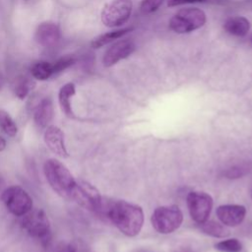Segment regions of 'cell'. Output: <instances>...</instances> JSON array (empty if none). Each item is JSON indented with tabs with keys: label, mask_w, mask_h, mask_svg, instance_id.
<instances>
[{
	"label": "cell",
	"mask_w": 252,
	"mask_h": 252,
	"mask_svg": "<svg viewBox=\"0 0 252 252\" xmlns=\"http://www.w3.org/2000/svg\"><path fill=\"white\" fill-rule=\"evenodd\" d=\"M99 213L127 236H136L143 227L144 212L138 205L122 200L104 202L102 199Z\"/></svg>",
	"instance_id": "cell-1"
},
{
	"label": "cell",
	"mask_w": 252,
	"mask_h": 252,
	"mask_svg": "<svg viewBox=\"0 0 252 252\" xmlns=\"http://www.w3.org/2000/svg\"><path fill=\"white\" fill-rule=\"evenodd\" d=\"M43 171L51 188L60 196L70 199L77 180L69 169L58 159L49 158L44 163Z\"/></svg>",
	"instance_id": "cell-2"
},
{
	"label": "cell",
	"mask_w": 252,
	"mask_h": 252,
	"mask_svg": "<svg viewBox=\"0 0 252 252\" xmlns=\"http://www.w3.org/2000/svg\"><path fill=\"white\" fill-rule=\"evenodd\" d=\"M153 227L161 234H168L176 230L183 221V214L178 206L169 205L158 207L152 214Z\"/></svg>",
	"instance_id": "cell-3"
},
{
	"label": "cell",
	"mask_w": 252,
	"mask_h": 252,
	"mask_svg": "<svg viewBox=\"0 0 252 252\" xmlns=\"http://www.w3.org/2000/svg\"><path fill=\"white\" fill-rule=\"evenodd\" d=\"M206 14L199 8L179 10L169 21V28L176 33H187L202 28L206 23Z\"/></svg>",
	"instance_id": "cell-4"
},
{
	"label": "cell",
	"mask_w": 252,
	"mask_h": 252,
	"mask_svg": "<svg viewBox=\"0 0 252 252\" xmlns=\"http://www.w3.org/2000/svg\"><path fill=\"white\" fill-rule=\"evenodd\" d=\"M23 228L32 237L38 239L42 245H47L51 238L50 223L42 210L30 211L22 220Z\"/></svg>",
	"instance_id": "cell-5"
},
{
	"label": "cell",
	"mask_w": 252,
	"mask_h": 252,
	"mask_svg": "<svg viewBox=\"0 0 252 252\" xmlns=\"http://www.w3.org/2000/svg\"><path fill=\"white\" fill-rule=\"evenodd\" d=\"M1 199L8 211L16 217H23L32 208V200L29 193L18 185L6 188L1 195Z\"/></svg>",
	"instance_id": "cell-6"
},
{
	"label": "cell",
	"mask_w": 252,
	"mask_h": 252,
	"mask_svg": "<svg viewBox=\"0 0 252 252\" xmlns=\"http://www.w3.org/2000/svg\"><path fill=\"white\" fill-rule=\"evenodd\" d=\"M132 0H112L101 11V22L108 28H115L125 24L131 16Z\"/></svg>",
	"instance_id": "cell-7"
},
{
	"label": "cell",
	"mask_w": 252,
	"mask_h": 252,
	"mask_svg": "<svg viewBox=\"0 0 252 252\" xmlns=\"http://www.w3.org/2000/svg\"><path fill=\"white\" fill-rule=\"evenodd\" d=\"M70 199L76 201L82 207L97 213L102 204V197L98 190L89 182L83 180L76 181Z\"/></svg>",
	"instance_id": "cell-8"
},
{
	"label": "cell",
	"mask_w": 252,
	"mask_h": 252,
	"mask_svg": "<svg viewBox=\"0 0 252 252\" xmlns=\"http://www.w3.org/2000/svg\"><path fill=\"white\" fill-rule=\"evenodd\" d=\"M187 207L191 219L198 224L206 221L213 208V198L205 192L192 191L187 195Z\"/></svg>",
	"instance_id": "cell-9"
},
{
	"label": "cell",
	"mask_w": 252,
	"mask_h": 252,
	"mask_svg": "<svg viewBox=\"0 0 252 252\" xmlns=\"http://www.w3.org/2000/svg\"><path fill=\"white\" fill-rule=\"evenodd\" d=\"M136 45L132 40L122 39L112 44L104 53L102 63L105 67H111L118 61L127 58L135 51Z\"/></svg>",
	"instance_id": "cell-10"
},
{
	"label": "cell",
	"mask_w": 252,
	"mask_h": 252,
	"mask_svg": "<svg viewBox=\"0 0 252 252\" xmlns=\"http://www.w3.org/2000/svg\"><path fill=\"white\" fill-rule=\"evenodd\" d=\"M217 216L225 226H237L243 221L246 216V208L242 205L235 204L220 205L217 208Z\"/></svg>",
	"instance_id": "cell-11"
},
{
	"label": "cell",
	"mask_w": 252,
	"mask_h": 252,
	"mask_svg": "<svg viewBox=\"0 0 252 252\" xmlns=\"http://www.w3.org/2000/svg\"><path fill=\"white\" fill-rule=\"evenodd\" d=\"M34 38L39 45L43 47H52L59 42L61 32L55 23L44 22L37 27Z\"/></svg>",
	"instance_id": "cell-12"
},
{
	"label": "cell",
	"mask_w": 252,
	"mask_h": 252,
	"mask_svg": "<svg viewBox=\"0 0 252 252\" xmlns=\"http://www.w3.org/2000/svg\"><path fill=\"white\" fill-rule=\"evenodd\" d=\"M43 138L47 148L51 152L62 158H66L68 156L67 149L65 146L64 133L60 128L54 125L46 127Z\"/></svg>",
	"instance_id": "cell-13"
},
{
	"label": "cell",
	"mask_w": 252,
	"mask_h": 252,
	"mask_svg": "<svg viewBox=\"0 0 252 252\" xmlns=\"http://www.w3.org/2000/svg\"><path fill=\"white\" fill-rule=\"evenodd\" d=\"M53 103L49 97H44L39 101L34 110V122L39 128L48 127L53 118Z\"/></svg>",
	"instance_id": "cell-14"
},
{
	"label": "cell",
	"mask_w": 252,
	"mask_h": 252,
	"mask_svg": "<svg viewBox=\"0 0 252 252\" xmlns=\"http://www.w3.org/2000/svg\"><path fill=\"white\" fill-rule=\"evenodd\" d=\"M223 29L232 35L244 36L250 30V23L244 17H230L224 22Z\"/></svg>",
	"instance_id": "cell-15"
},
{
	"label": "cell",
	"mask_w": 252,
	"mask_h": 252,
	"mask_svg": "<svg viewBox=\"0 0 252 252\" xmlns=\"http://www.w3.org/2000/svg\"><path fill=\"white\" fill-rule=\"evenodd\" d=\"M75 92H76L75 85L72 83H67L60 89L58 94V100H59L60 107L64 112V114L68 117L74 116L72 106H71V98L75 94Z\"/></svg>",
	"instance_id": "cell-16"
},
{
	"label": "cell",
	"mask_w": 252,
	"mask_h": 252,
	"mask_svg": "<svg viewBox=\"0 0 252 252\" xmlns=\"http://www.w3.org/2000/svg\"><path fill=\"white\" fill-rule=\"evenodd\" d=\"M200 229L213 237H218V238H223L229 235V230L226 228V226L222 223H220L215 220H206L202 223L199 224Z\"/></svg>",
	"instance_id": "cell-17"
},
{
	"label": "cell",
	"mask_w": 252,
	"mask_h": 252,
	"mask_svg": "<svg viewBox=\"0 0 252 252\" xmlns=\"http://www.w3.org/2000/svg\"><path fill=\"white\" fill-rule=\"evenodd\" d=\"M133 30V28H124V29H120V30H115L103 34H100L98 36H96L93 41H92V46L94 48H99L105 44H108L109 42L122 37L124 34H126L127 32H131Z\"/></svg>",
	"instance_id": "cell-18"
},
{
	"label": "cell",
	"mask_w": 252,
	"mask_h": 252,
	"mask_svg": "<svg viewBox=\"0 0 252 252\" xmlns=\"http://www.w3.org/2000/svg\"><path fill=\"white\" fill-rule=\"evenodd\" d=\"M32 76L39 81H44L53 75L52 64L46 61H38L34 63L31 68Z\"/></svg>",
	"instance_id": "cell-19"
},
{
	"label": "cell",
	"mask_w": 252,
	"mask_h": 252,
	"mask_svg": "<svg viewBox=\"0 0 252 252\" xmlns=\"http://www.w3.org/2000/svg\"><path fill=\"white\" fill-rule=\"evenodd\" d=\"M32 86L33 83L28 77L20 76L15 81L14 93L20 99H24L32 89Z\"/></svg>",
	"instance_id": "cell-20"
},
{
	"label": "cell",
	"mask_w": 252,
	"mask_h": 252,
	"mask_svg": "<svg viewBox=\"0 0 252 252\" xmlns=\"http://www.w3.org/2000/svg\"><path fill=\"white\" fill-rule=\"evenodd\" d=\"M0 128L8 136H15L18 132L17 125L10 114L5 110H0Z\"/></svg>",
	"instance_id": "cell-21"
},
{
	"label": "cell",
	"mask_w": 252,
	"mask_h": 252,
	"mask_svg": "<svg viewBox=\"0 0 252 252\" xmlns=\"http://www.w3.org/2000/svg\"><path fill=\"white\" fill-rule=\"evenodd\" d=\"M215 247L221 252H240L242 244L236 238H227L216 243Z\"/></svg>",
	"instance_id": "cell-22"
},
{
	"label": "cell",
	"mask_w": 252,
	"mask_h": 252,
	"mask_svg": "<svg viewBox=\"0 0 252 252\" xmlns=\"http://www.w3.org/2000/svg\"><path fill=\"white\" fill-rule=\"evenodd\" d=\"M62 252H93L90 246L81 239H75L66 245Z\"/></svg>",
	"instance_id": "cell-23"
},
{
	"label": "cell",
	"mask_w": 252,
	"mask_h": 252,
	"mask_svg": "<svg viewBox=\"0 0 252 252\" xmlns=\"http://www.w3.org/2000/svg\"><path fill=\"white\" fill-rule=\"evenodd\" d=\"M75 58L71 57V56H66V57H62L60 59H58L57 61H55L52 64V70H53V74L62 72L64 70H66L67 68H69L71 65H73L75 63Z\"/></svg>",
	"instance_id": "cell-24"
},
{
	"label": "cell",
	"mask_w": 252,
	"mask_h": 252,
	"mask_svg": "<svg viewBox=\"0 0 252 252\" xmlns=\"http://www.w3.org/2000/svg\"><path fill=\"white\" fill-rule=\"evenodd\" d=\"M163 1L164 0H142L140 5L141 12L145 15L154 13L160 7Z\"/></svg>",
	"instance_id": "cell-25"
},
{
	"label": "cell",
	"mask_w": 252,
	"mask_h": 252,
	"mask_svg": "<svg viewBox=\"0 0 252 252\" xmlns=\"http://www.w3.org/2000/svg\"><path fill=\"white\" fill-rule=\"evenodd\" d=\"M245 172H246V168H244L242 166H232V167L226 169L223 172V175L226 178L234 179V178H239V177L243 176L245 174Z\"/></svg>",
	"instance_id": "cell-26"
},
{
	"label": "cell",
	"mask_w": 252,
	"mask_h": 252,
	"mask_svg": "<svg viewBox=\"0 0 252 252\" xmlns=\"http://www.w3.org/2000/svg\"><path fill=\"white\" fill-rule=\"evenodd\" d=\"M206 0H168L167 1V6L172 7V6H177L181 4H186V3H196V2H204Z\"/></svg>",
	"instance_id": "cell-27"
},
{
	"label": "cell",
	"mask_w": 252,
	"mask_h": 252,
	"mask_svg": "<svg viewBox=\"0 0 252 252\" xmlns=\"http://www.w3.org/2000/svg\"><path fill=\"white\" fill-rule=\"evenodd\" d=\"M6 148V141L0 136V152H2Z\"/></svg>",
	"instance_id": "cell-28"
},
{
	"label": "cell",
	"mask_w": 252,
	"mask_h": 252,
	"mask_svg": "<svg viewBox=\"0 0 252 252\" xmlns=\"http://www.w3.org/2000/svg\"><path fill=\"white\" fill-rule=\"evenodd\" d=\"M1 85H2V75L0 73V88H1Z\"/></svg>",
	"instance_id": "cell-29"
},
{
	"label": "cell",
	"mask_w": 252,
	"mask_h": 252,
	"mask_svg": "<svg viewBox=\"0 0 252 252\" xmlns=\"http://www.w3.org/2000/svg\"><path fill=\"white\" fill-rule=\"evenodd\" d=\"M2 183H3V181H2V178L0 177V188H1V186H2Z\"/></svg>",
	"instance_id": "cell-30"
},
{
	"label": "cell",
	"mask_w": 252,
	"mask_h": 252,
	"mask_svg": "<svg viewBox=\"0 0 252 252\" xmlns=\"http://www.w3.org/2000/svg\"><path fill=\"white\" fill-rule=\"evenodd\" d=\"M24 1H30V0H24Z\"/></svg>",
	"instance_id": "cell-31"
},
{
	"label": "cell",
	"mask_w": 252,
	"mask_h": 252,
	"mask_svg": "<svg viewBox=\"0 0 252 252\" xmlns=\"http://www.w3.org/2000/svg\"><path fill=\"white\" fill-rule=\"evenodd\" d=\"M251 197H252V194H251Z\"/></svg>",
	"instance_id": "cell-32"
}]
</instances>
